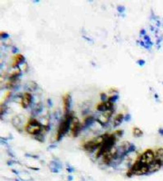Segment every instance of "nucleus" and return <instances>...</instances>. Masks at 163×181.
Listing matches in <instances>:
<instances>
[{
  "mask_svg": "<svg viewBox=\"0 0 163 181\" xmlns=\"http://www.w3.org/2000/svg\"><path fill=\"white\" fill-rule=\"evenodd\" d=\"M126 174L129 177L134 175L142 176L147 175L149 174V166L142 162L138 157L127 171Z\"/></svg>",
  "mask_w": 163,
  "mask_h": 181,
  "instance_id": "nucleus-1",
  "label": "nucleus"
},
{
  "mask_svg": "<svg viewBox=\"0 0 163 181\" xmlns=\"http://www.w3.org/2000/svg\"><path fill=\"white\" fill-rule=\"evenodd\" d=\"M74 114L72 113H68V114L65 115V118L61 122L58 127V132L56 134V140L60 141L64 136L71 127L72 123V120L74 117Z\"/></svg>",
  "mask_w": 163,
  "mask_h": 181,
  "instance_id": "nucleus-2",
  "label": "nucleus"
},
{
  "mask_svg": "<svg viewBox=\"0 0 163 181\" xmlns=\"http://www.w3.org/2000/svg\"><path fill=\"white\" fill-rule=\"evenodd\" d=\"M105 136H106V133L100 136H97L96 138H93L87 142H85L83 146L84 149L86 150L87 151L90 152H93L97 149H98V148L101 146L104 142Z\"/></svg>",
  "mask_w": 163,
  "mask_h": 181,
  "instance_id": "nucleus-3",
  "label": "nucleus"
},
{
  "mask_svg": "<svg viewBox=\"0 0 163 181\" xmlns=\"http://www.w3.org/2000/svg\"><path fill=\"white\" fill-rule=\"evenodd\" d=\"M45 127L36 119H29L27 124L26 125L25 130L29 134L37 135L40 134L43 128H45Z\"/></svg>",
  "mask_w": 163,
  "mask_h": 181,
  "instance_id": "nucleus-4",
  "label": "nucleus"
},
{
  "mask_svg": "<svg viewBox=\"0 0 163 181\" xmlns=\"http://www.w3.org/2000/svg\"><path fill=\"white\" fill-rule=\"evenodd\" d=\"M140 160L147 165L149 166L155 160V151L151 149H148L138 157Z\"/></svg>",
  "mask_w": 163,
  "mask_h": 181,
  "instance_id": "nucleus-5",
  "label": "nucleus"
},
{
  "mask_svg": "<svg viewBox=\"0 0 163 181\" xmlns=\"http://www.w3.org/2000/svg\"><path fill=\"white\" fill-rule=\"evenodd\" d=\"M82 128V125L80 123L78 118L74 117L71 123V133L74 137H77Z\"/></svg>",
  "mask_w": 163,
  "mask_h": 181,
  "instance_id": "nucleus-6",
  "label": "nucleus"
},
{
  "mask_svg": "<svg viewBox=\"0 0 163 181\" xmlns=\"http://www.w3.org/2000/svg\"><path fill=\"white\" fill-rule=\"evenodd\" d=\"M97 109L99 112H103L113 110V103L109 101H103L97 105Z\"/></svg>",
  "mask_w": 163,
  "mask_h": 181,
  "instance_id": "nucleus-7",
  "label": "nucleus"
},
{
  "mask_svg": "<svg viewBox=\"0 0 163 181\" xmlns=\"http://www.w3.org/2000/svg\"><path fill=\"white\" fill-rule=\"evenodd\" d=\"M21 105L23 108H26L29 106L32 101V95L29 92H25L22 96Z\"/></svg>",
  "mask_w": 163,
  "mask_h": 181,
  "instance_id": "nucleus-8",
  "label": "nucleus"
},
{
  "mask_svg": "<svg viewBox=\"0 0 163 181\" xmlns=\"http://www.w3.org/2000/svg\"><path fill=\"white\" fill-rule=\"evenodd\" d=\"M62 99H63V110H64V114H65V115H66V114H68V113H69L71 97L70 94L67 93L63 96Z\"/></svg>",
  "mask_w": 163,
  "mask_h": 181,
  "instance_id": "nucleus-9",
  "label": "nucleus"
},
{
  "mask_svg": "<svg viewBox=\"0 0 163 181\" xmlns=\"http://www.w3.org/2000/svg\"><path fill=\"white\" fill-rule=\"evenodd\" d=\"M163 166V163L155 160V161L149 166V174L153 173L159 171Z\"/></svg>",
  "mask_w": 163,
  "mask_h": 181,
  "instance_id": "nucleus-10",
  "label": "nucleus"
},
{
  "mask_svg": "<svg viewBox=\"0 0 163 181\" xmlns=\"http://www.w3.org/2000/svg\"><path fill=\"white\" fill-rule=\"evenodd\" d=\"M25 60V57L23 55L20 54H17L13 58V63L12 64V66L13 68H16L17 66H18L19 64L23 62Z\"/></svg>",
  "mask_w": 163,
  "mask_h": 181,
  "instance_id": "nucleus-11",
  "label": "nucleus"
},
{
  "mask_svg": "<svg viewBox=\"0 0 163 181\" xmlns=\"http://www.w3.org/2000/svg\"><path fill=\"white\" fill-rule=\"evenodd\" d=\"M155 160L161 162L163 164V148L157 149L155 151Z\"/></svg>",
  "mask_w": 163,
  "mask_h": 181,
  "instance_id": "nucleus-12",
  "label": "nucleus"
},
{
  "mask_svg": "<svg viewBox=\"0 0 163 181\" xmlns=\"http://www.w3.org/2000/svg\"><path fill=\"white\" fill-rule=\"evenodd\" d=\"M124 115L122 114H118L115 117L113 121V125L114 127H117L119 126L122 123L123 120H124Z\"/></svg>",
  "mask_w": 163,
  "mask_h": 181,
  "instance_id": "nucleus-13",
  "label": "nucleus"
},
{
  "mask_svg": "<svg viewBox=\"0 0 163 181\" xmlns=\"http://www.w3.org/2000/svg\"><path fill=\"white\" fill-rule=\"evenodd\" d=\"M132 134L136 138H140L143 136L144 132L138 127H134L132 130Z\"/></svg>",
  "mask_w": 163,
  "mask_h": 181,
  "instance_id": "nucleus-14",
  "label": "nucleus"
},
{
  "mask_svg": "<svg viewBox=\"0 0 163 181\" xmlns=\"http://www.w3.org/2000/svg\"><path fill=\"white\" fill-rule=\"evenodd\" d=\"M20 73H21V71H20V69H18V70H17L16 71L13 72L10 76V81H16L18 77L20 76Z\"/></svg>",
  "mask_w": 163,
  "mask_h": 181,
  "instance_id": "nucleus-15",
  "label": "nucleus"
},
{
  "mask_svg": "<svg viewBox=\"0 0 163 181\" xmlns=\"http://www.w3.org/2000/svg\"><path fill=\"white\" fill-rule=\"evenodd\" d=\"M94 121V118L93 116H89L87 117L85 120H84V124L85 126H88L89 125L92 124Z\"/></svg>",
  "mask_w": 163,
  "mask_h": 181,
  "instance_id": "nucleus-16",
  "label": "nucleus"
},
{
  "mask_svg": "<svg viewBox=\"0 0 163 181\" xmlns=\"http://www.w3.org/2000/svg\"><path fill=\"white\" fill-rule=\"evenodd\" d=\"M114 133L117 137H121V136H122V135L123 134V131L122 130L116 131Z\"/></svg>",
  "mask_w": 163,
  "mask_h": 181,
  "instance_id": "nucleus-17",
  "label": "nucleus"
},
{
  "mask_svg": "<svg viewBox=\"0 0 163 181\" xmlns=\"http://www.w3.org/2000/svg\"><path fill=\"white\" fill-rule=\"evenodd\" d=\"M117 99V96H111L109 98L108 101L112 102V103H113V102L115 101Z\"/></svg>",
  "mask_w": 163,
  "mask_h": 181,
  "instance_id": "nucleus-18",
  "label": "nucleus"
},
{
  "mask_svg": "<svg viewBox=\"0 0 163 181\" xmlns=\"http://www.w3.org/2000/svg\"><path fill=\"white\" fill-rule=\"evenodd\" d=\"M1 37L3 38H7L9 37V35L7 33H6L5 32H1Z\"/></svg>",
  "mask_w": 163,
  "mask_h": 181,
  "instance_id": "nucleus-19",
  "label": "nucleus"
},
{
  "mask_svg": "<svg viewBox=\"0 0 163 181\" xmlns=\"http://www.w3.org/2000/svg\"><path fill=\"white\" fill-rule=\"evenodd\" d=\"M6 107L5 105H3V106L2 105L1 106V115H2V113L3 114L4 113V112L6 111Z\"/></svg>",
  "mask_w": 163,
  "mask_h": 181,
  "instance_id": "nucleus-20",
  "label": "nucleus"
},
{
  "mask_svg": "<svg viewBox=\"0 0 163 181\" xmlns=\"http://www.w3.org/2000/svg\"><path fill=\"white\" fill-rule=\"evenodd\" d=\"M101 98L102 100H105L106 99V96L105 95V93H102L101 94Z\"/></svg>",
  "mask_w": 163,
  "mask_h": 181,
  "instance_id": "nucleus-21",
  "label": "nucleus"
},
{
  "mask_svg": "<svg viewBox=\"0 0 163 181\" xmlns=\"http://www.w3.org/2000/svg\"><path fill=\"white\" fill-rule=\"evenodd\" d=\"M159 134L163 135V129H160L159 130Z\"/></svg>",
  "mask_w": 163,
  "mask_h": 181,
  "instance_id": "nucleus-22",
  "label": "nucleus"
}]
</instances>
